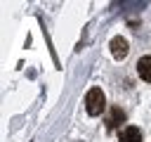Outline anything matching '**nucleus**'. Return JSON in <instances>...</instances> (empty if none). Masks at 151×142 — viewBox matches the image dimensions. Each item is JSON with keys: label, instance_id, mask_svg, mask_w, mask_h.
<instances>
[{"label": "nucleus", "instance_id": "2", "mask_svg": "<svg viewBox=\"0 0 151 142\" xmlns=\"http://www.w3.org/2000/svg\"><path fill=\"white\" fill-rule=\"evenodd\" d=\"M111 54H113L116 59H125V57H127V40H125L123 36L111 38Z\"/></svg>", "mask_w": 151, "mask_h": 142}, {"label": "nucleus", "instance_id": "1", "mask_svg": "<svg viewBox=\"0 0 151 142\" xmlns=\"http://www.w3.org/2000/svg\"><path fill=\"white\" fill-rule=\"evenodd\" d=\"M106 106V97H104V90L101 88H90L87 95H85V111L90 116H99Z\"/></svg>", "mask_w": 151, "mask_h": 142}, {"label": "nucleus", "instance_id": "4", "mask_svg": "<svg viewBox=\"0 0 151 142\" xmlns=\"http://www.w3.org/2000/svg\"><path fill=\"white\" fill-rule=\"evenodd\" d=\"M118 142H142V130L134 128V125H127V128L118 135Z\"/></svg>", "mask_w": 151, "mask_h": 142}, {"label": "nucleus", "instance_id": "3", "mask_svg": "<svg viewBox=\"0 0 151 142\" xmlns=\"http://www.w3.org/2000/svg\"><path fill=\"white\" fill-rule=\"evenodd\" d=\"M137 73L142 80L151 83V54H144L139 62H137Z\"/></svg>", "mask_w": 151, "mask_h": 142}, {"label": "nucleus", "instance_id": "5", "mask_svg": "<svg viewBox=\"0 0 151 142\" xmlns=\"http://www.w3.org/2000/svg\"><path fill=\"white\" fill-rule=\"evenodd\" d=\"M120 123H125V111L113 106L111 114H109V118H106V125H109V128H116V125H120Z\"/></svg>", "mask_w": 151, "mask_h": 142}]
</instances>
